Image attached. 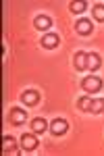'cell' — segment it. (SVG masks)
Listing matches in <instances>:
<instances>
[{"label":"cell","mask_w":104,"mask_h":156,"mask_svg":"<svg viewBox=\"0 0 104 156\" xmlns=\"http://www.w3.org/2000/svg\"><path fill=\"white\" fill-rule=\"evenodd\" d=\"M92 12H94V19H96V21L104 23V4H94Z\"/></svg>","instance_id":"5bb4252c"},{"label":"cell","mask_w":104,"mask_h":156,"mask_svg":"<svg viewBox=\"0 0 104 156\" xmlns=\"http://www.w3.org/2000/svg\"><path fill=\"white\" fill-rule=\"evenodd\" d=\"M69 9H71V12L79 15V12H83V11H85V2H83V0H77V2H71V4H69Z\"/></svg>","instance_id":"9a60e30c"},{"label":"cell","mask_w":104,"mask_h":156,"mask_svg":"<svg viewBox=\"0 0 104 156\" xmlns=\"http://www.w3.org/2000/svg\"><path fill=\"white\" fill-rule=\"evenodd\" d=\"M77 106H79L81 110H90V106H92V98H88V96L79 98V102H77Z\"/></svg>","instance_id":"2e32d148"},{"label":"cell","mask_w":104,"mask_h":156,"mask_svg":"<svg viewBox=\"0 0 104 156\" xmlns=\"http://www.w3.org/2000/svg\"><path fill=\"white\" fill-rule=\"evenodd\" d=\"M75 29H77V34L79 36H90L94 29H92V21H88V19H79L77 23H75Z\"/></svg>","instance_id":"9c48e42d"},{"label":"cell","mask_w":104,"mask_h":156,"mask_svg":"<svg viewBox=\"0 0 104 156\" xmlns=\"http://www.w3.org/2000/svg\"><path fill=\"white\" fill-rule=\"evenodd\" d=\"M34 27L40 29V31H46V29L52 27V19H50L48 15H38V17L34 19Z\"/></svg>","instance_id":"5b68a950"},{"label":"cell","mask_w":104,"mask_h":156,"mask_svg":"<svg viewBox=\"0 0 104 156\" xmlns=\"http://www.w3.org/2000/svg\"><path fill=\"white\" fill-rule=\"evenodd\" d=\"M9 121H11L13 125H23L25 121H27V112H25L23 108L15 106L9 110Z\"/></svg>","instance_id":"7a4b0ae2"},{"label":"cell","mask_w":104,"mask_h":156,"mask_svg":"<svg viewBox=\"0 0 104 156\" xmlns=\"http://www.w3.org/2000/svg\"><path fill=\"white\" fill-rule=\"evenodd\" d=\"M73 65H75L77 71H85V69H88V54H85V52H75Z\"/></svg>","instance_id":"ba28073f"},{"label":"cell","mask_w":104,"mask_h":156,"mask_svg":"<svg viewBox=\"0 0 104 156\" xmlns=\"http://www.w3.org/2000/svg\"><path fill=\"white\" fill-rule=\"evenodd\" d=\"M21 102L27 104V106H35L40 102V92L38 90H25L23 94H21Z\"/></svg>","instance_id":"3957f363"},{"label":"cell","mask_w":104,"mask_h":156,"mask_svg":"<svg viewBox=\"0 0 104 156\" xmlns=\"http://www.w3.org/2000/svg\"><path fill=\"white\" fill-rule=\"evenodd\" d=\"M35 146H38L35 133H23V135H21V148H23V150H34Z\"/></svg>","instance_id":"8992f818"},{"label":"cell","mask_w":104,"mask_h":156,"mask_svg":"<svg viewBox=\"0 0 104 156\" xmlns=\"http://www.w3.org/2000/svg\"><path fill=\"white\" fill-rule=\"evenodd\" d=\"M17 142H15V137H11V135H6V137H2V150L4 152H15V148H17Z\"/></svg>","instance_id":"7c38bea8"},{"label":"cell","mask_w":104,"mask_h":156,"mask_svg":"<svg viewBox=\"0 0 104 156\" xmlns=\"http://www.w3.org/2000/svg\"><path fill=\"white\" fill-rule=\"evenodd\" d=\"M67 129H69V123H67L65 119H54L52 123H50V131H52V135H65Z\"/></svg>","instance_id":"277c9868"},{"label":"cell","mask_w":104,"mask_h":156,"mask_svg":"<svg viewBox=\"0 0 104 156\" xmlns=\"http://www.w3.org/2000/svg\"><path fill=\"white\" fill-rule=\"evenodd\" d=\"M100 65H102V58H100V54H96V52H90V54H88V69H90V71H98V69H100Z\"/></svg>","instance_id":"30bf717a"},{"label":"cell","mask_w":104,"mask_h":156,"mask_svg":"<svg viewBox=\"0 0 104 156\" xmlns=\"http://www.w3.org/2000/svg\"><path fill=\"white\" fill-rule=\"evenodd\" d=\"M58 44H60V37H58L56 34H46V36L42 37V46L48 48V50H54Z\"/></svg>","instance_id":"52a82bcc"},{"label":"cell","mask_w":104,"mask_h":156,"mask_svg":"<svg viewBox=\"0 0 104 156\" xmlns=\"http://www.w3.org/2000/svg\"><path fill=\"white\" fill-rule=\"evenodd\" d=\"M81 87H83L88 94H96V92L102 90V79H100L98 75H90V77H85V79L81 81Z\"/></svg>","instance_id":"6da1fadb"},{"label":"cell","mask_w":104,"mask_h":156,"mask_svg":"<svg viewBox=\"0 0 104 156\" xmlns=\"http://www.w3.org/2000/svg\"><path fill=\"white\" fill-rule=\"evenodd\" d=\"M46 127H48V123H46L44 119H42V117H38V119H34V121H31V131H34V133H38V135L46 131Z\"/></svg>","instance_id":"8fae6325"},{"label":"cell","mask_w":104,"mask_h":156,"mask_svg":"<svg viewBox=\"0 0 104 156\" xmlns=\"http://www.w3.org/2000/svg\"><path fill=\"white\" fill-rule=\"evenodd\" d=\"M102 110H104V98H96V100L92 98V106H90V112L98 115V112H102Z\"/></svg>","instance_id":"4fadbf2b"}]
</instances>
